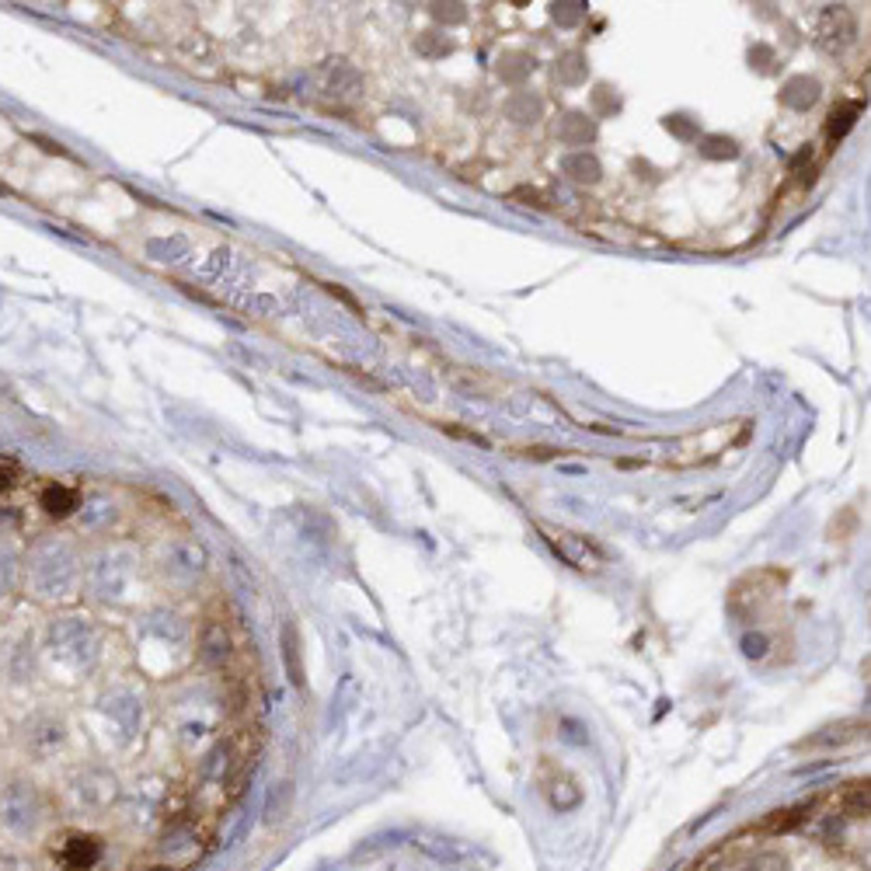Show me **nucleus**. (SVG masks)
Masks as SVG:
<instances>
[{
	"label": "nucleus",
	"mask_w": 871,
	"mask_h": 871,
	"mask_svg": "<svg viewBox=\"0 0 871 871\" xmlns=\"http://www.w3.org/2000/svg\"><path fill=\"white\" fill-rule=\"evenodd\" d=\"M74 575V554L60 541L39 544L28 558V582L39 596H63L74 586Z\"/></svg>",
	"instance_id": "nucleus-1"
},
{
	"label": "nucleus",
	"mask_w": 871,
	"mask_h": 871,
	"mask_svg": "<svg viewBox=\"0 0 871 871\" xmlns=\"http://www.w3.org/2000/svg\"><path fill=\"white\" fill-rule=\"evenodd\" d=\"M0 823L14 833V837H32L42 823V795L32 781L14 777L0 795Z\"/></svg>",
	"instance_id": "nucleus-2"
},
{
	"label": "nucleus",
	"mask_w": 871,
	"mask_h": 871,
	"mask_svg": "<svg viewBox=\"0 0 871 871\" xmlns=\"http://www.w3.org/2000/svg\"><path fill=\"white\" fill-rule=\"evenodd\" d=\"M49 649L63 662H84L91 652V631L77 617H63L49 628Z\"/></svg>",
	"instance_id": "nucleus-3"
},
{
	"label": "nucleus",
	"mask_w": 871,
	"mask_h": 871,
	"mask_svg": "<svg viewBox=\"0 0 871 871\" xmlns=\"http://www.w3.org/2000/svg\"><path fill=\"white\" fill-rule=\"evenodd\" d=\"M63 722L56 715H35L32 722L25 725V746L35 753V757H49L56 746H63Z\"/></svg>",
	"instance_id": "nucleus-4"
},
{
	"label": "nucleus",
	"mask_w": 871,
	"mask_h": 871,
	"mask_svg": "<svg viewBox=\"0 0 871 871\" xmlns=\"http://www.w3.org/2000/svg\"><path fill=\"white\" fill-rule=\"evenodd\" d=\"M102 858V844L98 837H88V833H70L60 844V865L70 871H91Z\"/></svg>",
	"instance_id": "nucleus-5"
},
{
	"label": "nucleus",
	"mask_w": 871,
	"mask_h": 871,
	"mask_svg": "<svg viewBox=\"0 0 871 871\" xmlns=\"http://www.w3.org/2000/svg\"><path fill=\"white\" fill-rule=\"evenodd\" d=\"M39 506L46 509L49 516H56V520H67L77 509V492L67 485H46L39 495Z\"/></svg>",
	"instance_id": "nucleus-6"
},
{
	"label": "nucleus",
	"mask_w": 871,
	"mask_h": 871,
	"mask_svg": "<svg viewBox=\"0 0 871 871\" xmlns=\"http://www.w3.org/2000/svg\"><path fill=\"white\" fill-rule=\"evenodd\" d=\"M203 655L206 662H213V666H223V662L230 659V635L227 628H223L220 621H210L203 631Z\"/></svg>",
	"instance_id": "nucleus-7"
},
{
	"label": "nucleus",
	"mask_w": 871,
	"mask_h": 871,
	"mask_svg": "<svg viewBox=\"0 0 871 871\" xmlns=\"http://www.w3.org/2000/svg\"><path fill=\"white\" fill-rule=\"evenodd\" d=\"M14 474H18V464H14V460H7V457H0V495L14 485Z\"/></svg>",
	"instance_id": "nucleus-8"
},
{
	"label": "nucleus",
	"mask_w": 871,
	"mask_h": 871,
	"mask_svg": "<svg viewBox=\"0 0 871 871\" xmlns=\"http://www.w3.org/2000/svg\"><path fill=\"white\" fill-rule=\"evenodd\" d=\"M11 554L7 551H0V593H4L7 586H11Z\"/></svg>",
	"instance_id": "nucleus-9"
}]
</instances>
